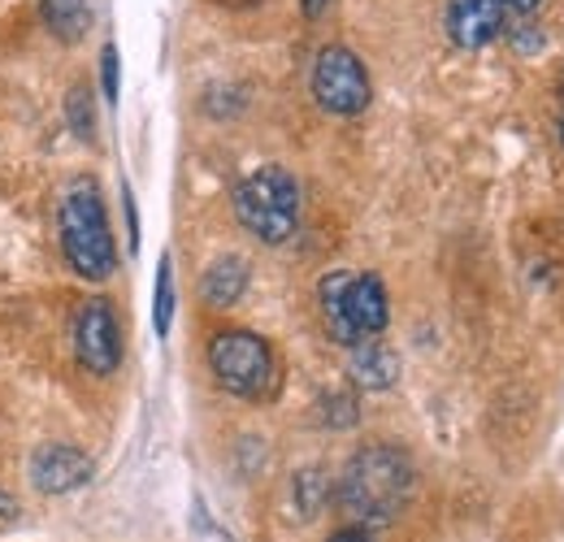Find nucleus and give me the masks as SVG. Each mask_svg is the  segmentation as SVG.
<instances>
[{"instance_id":"nucleus-16","label":"nucleus","mask_w":564,"mask_h":542,"mask_svg":"<svg viewBox=\"0 0 564 542\" xmlns=\"http://www.w3.org/2000/svg\"><path fill=\"white\" fill-rule=\"evenodd\" d=\"M100 87H105V100H109V105H113V100H118V91H122L118 48H113V44H105V53H100Z\"/></svg>"},{"instance_id":"nucleus-13","label":"nucleus","mask_w":564,"mask_h":542,"mask_svg":"<svg viewBox=\"0 0 564 542\" xmlns=\"http://www.w3.org/2000/svg\"><path fill=\"white\" fill-rule=\"evenodd\" d=\"M174 261L170 257H161V265H156V286H152V326H156V335L165 339L170 335V326H174Z\"/></svg>"},{"instance_id":"nucleus-5","label":"nucleus","mask_w":564,"mask_h":542,"mask_svg":"<svg viewBox=\"0 0 564 542\" xmlns=\"http://www.w3.org/2000/svg\"><path fill=\"white\" fill-rule=\"evenodd\" d=\"M235 217L261 243H286L300 230V183L282 165H261L235 187Z\"/></svg>"},{"instance_id":"nucleus-17","label":"nucleus","mask_w":564,"mask_h":542,"mask_svg":"<svg viewBox=\"0 0 564 542\" xmlns=\"http://www.w3.org/2000/svg\"><path fill=\"white\" fill-rule=\"evenodd\" d=\"M322 404H326V421H330V425H352L356 421L352 395H326Z\"/></svg>"},{"instance_id":"nucleus-6","label":"nucleus","mask_w":564,"mask_h":542,"mask_svg":"<svg viewBox=\"0 0 564 542\" xmlns=\"http://www.w3.org/2000/svg\"><path fill=\"white\" fill-rule=\"evenodd\" d=\"M313 100L330 118H356V113L369 109L373 83H369L365 62L348 44H330V48L317 53V62H313Z\"/></svg>"},{"instance_id":"nucleus-22","label":"nucleus","mask_w":564,"mask_h":542,"mask_svg":"<svg viewBox=\"0 0 564 542\" xmlns=\"http://www.w3.org/2000/svg\"><path fill=\"white\" fill-rule=\"evenodd\" d=\"M0 517H4V521H9V517H18V508H13V499H9L4 490H0Z\"/></svg>"},{"instance_id":"nucleus-7","label":"nucleus","mask_w":564,"mask_h":542,"mask_svg":"<svg viewBox=\"0 0 564 542\" xmlns=\"http://www.w3.org/2000/svg\"><path fill=\"white\" fill-rule=\"evenodd\" d=\"M74 356L87 373L109 378L122 365V326L109 300H87L74 313Z\"/></svg>"},{"instance_id":"nucleus-10","label":"nucleus","mask_w":564,"mask_h":542,"mask_svg":"<svg viewBox=\"0 0 564 542\" xmlns=\"http://www.w3.org/2000/svg\"><path fill=\"white\" fill-rule=\"evenodd\" d=\"M348 378H352L360 391H387L400 378V356L382 339L356 343L352 360H348Z\"/></svg>"},{"instance_id":"nucleus-21","label":"nucleus","mask_w":564,"mask_h":542,"mask_svg":"<svg viewBox=\"0 0 564 542\" xmlns=\"http://www.w3.org/2000/svg\"><path fill=\"white\" fill-rule=\"evenodd\" d=\"M330 542H373L360 525H352V530H339V534H330Z\"/></svg>"},{"instance_id":"nucleus-19","label":"nucleus","mask_w":564,"mask_h":542,"mask_svg":"<svg viewBox=\"0 0 564 542\" xmlns=\"http://www.w3.org/2000/svg\"><path fill=\"white\" fill-rule=\"evenodd\" d=\"M330 4H335V0H300V9H304V18H308V22H317Z\"/></svg>"},{"instance_id":"nucleus-11","label":"nucleus","mask_w":564,"mask_h":542,"mask_svg":"<svg viewBox=\"0 0 564 542\" xmlns=\"http://www.w3.org/2000/svg\"><path fill=\"white\" fill-rule=\"evenodd\" d=\"M248 282H252V270H248L243 257H217L205 270V278H200V295L209 300L213 308H230V304L243 300Z\"/></svg>"},{"instance_id":"nucleus-12","label":"nucleus","mask_w":564,"mask_h":542,"mask_svg":"<svg viewBox=\"0 0 564 542\" xmlns=\"http://www.w3.org/2000/svg\"><path fill=\"white\" fill-rule=\"evenodd\" d=\"M40 18L53 31V40L78 44L91 26V4L87 0H40Z\"/></svg>"},{"instance_id":"nucleus-9","label":"nucleus","mask_w":564,"mask_h":542,"mask_svg":"<svg viewBox=\"0 0 564 542\" xmlns=\"http://www.w3.org/2000/svg\"><path fill=\"white\" fill-rule=\"evenodd\" d=\"M91 474H96L91 456L70 447V443H44L31 456V481L40 495H70L78 486H87Z\"/></svg>"},{"instance_id":"nucleus-3","label":"nucleus","mask_w":564,"mask_h":542,"mask_svg":"<svg viewBox=\"0 0 564 542\" xmlns=\"http://www.w3.org/2000/svg\"><path fill=\"white\" fill-rule=\"evenodd\" d=\"M62 252L70 270L87 282H105L118 270V243L96 178H74L62 196Z\"/></svg>"},{"instance_id":"nucleus-4","label":"nucleus","mask_w":564,"mask_h":542,"mask_svg":"<svg viewBox=\"0 0 564 542\" xmlns=\"http://www.w3.org/2000/svg\"><path fill=\"white\" fill-rule=\"evenodd\" d=\"M209 369L217 387L235 400L265 404L279 395L282 369L274 347L252 330H217L209 339Z\"/></svg>"},{"instance_id":"nucleus-1","label":"nucleus","mask_w":564,"mask_h":542,"mask_svg":"<svg viewBox=\"0 0 564 542\" xmlns=\"http://www.w3.org/2000/svg\"><path fill=\"white\" fill-rule=\"evenodd\" d=\"M413 486H417V469H413L409 452H400L391 443H369V447L352 452V460L344 465L335 495H339L344 512L356 517L360 525H391L409 508Z\"/></svg>"},{"instance_id":"nucleus-23","label":"nucleus","mask_w":564,"mask_h":542,"mask_svg":"<svg viewBox=\"0 0 564 542\" xmlns=\"http://www.w3.org/2000/svg\"><path fill=\"white\" fill-rule=\"evenodd\" d=\"M561 143H564V118H561Z\"/></svg>"},{"instance_id":"nucleus-15","label":"nucleus","mask_w":564,"mask_h":542,"mask_svg":"<svg viewBox=\"0 0 564 542\" xmlns=\"http://www.w3.org/2000/svg\"><path fill=\"white\" fill-rule=\"evenodd\" d=\"M66 118H70V131L78 139H96V105H91V87L74 83L70 96H66Z\"/></svg>"},{"instance_id":"nucleus-18","label":"nucleus","mask_w":564,"mask_h":542,"mask_svg":"<svg viewBox=\"0 0 564 542\" xmlns=\"http://www.w3.org/2000/svg\"><path fill=\"white\" fill-rule=\"evenodd\" d=\"M127 221H131V252H140V213H135L131 196H127Z\"/></svg>"},{"instance_id":"nucleus-14","label":"nucleus","mask_w":564,"mask_h":542,"mask_svg":"<svg viewBox=\"0 0 564 542\" xmlns=\"http://www.w3.org/2000/svg\"><path fill=\"white\" fill-rule=\"evenodd\" d=\"M326 495H330V481H326L322 469H300L295 481H291V499L300 503V517H317Z\"/></svg>"},{"instance_id":"nucleus-2","label":"nucleus","mask_w":564,"mask_h":542,"mask_svg":"<svg viewBox=\"0 0 564 542\" xmlns=\"http://www.w3.org/2000/svg\"><path fill=\"white\" fill-rule=\"evenodd\" d=\"M317 304L326 335L339 347H356L365 339H378L391 322V300L387 282L378 273H348L335 270L317 282Z\"/></svg>"},{"instance_id":"nucleus-20","label":"nucleus","mask_w":564,"mask_h":542,"mask_svg":"<svg viewBox=\"0 0 564 542\" xmlns=\"http://www.w3.org/2000/svg\"><path fill=\"white\" fill-rule=\"evenodd\" d=\"M499 4H503L508 13H534V9L543 4V0H499Z\"/></svg>"},{"instance_id":"nucleus-8","label":"nucleus","mask_w":564,"mask_h":542,"mask_svg":"<svg viewBox=\"0 0 564 542\" xmlns=\"http://www.w3.org/2000/svg\"><path fill=\"white\" fill-rule=\"evenodd\" d=\"M443 26H447V40L456 48L478 53L508 31V9L499 0H447Z\"/></svg>"}]
</instances>
